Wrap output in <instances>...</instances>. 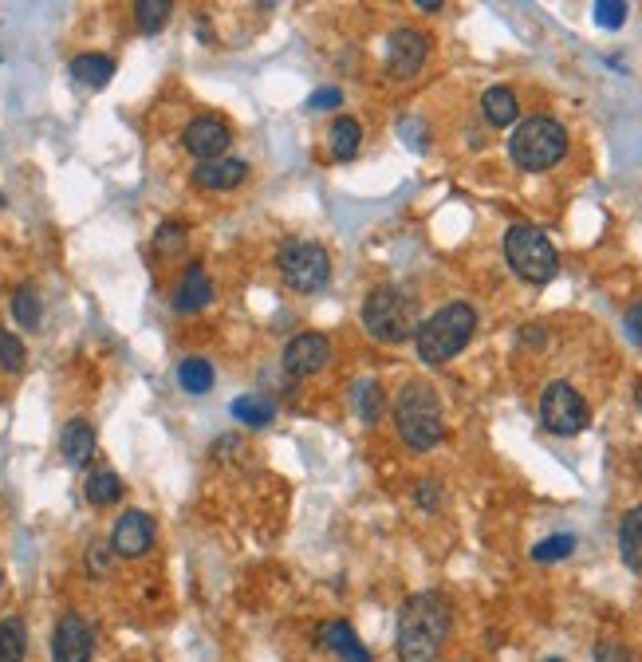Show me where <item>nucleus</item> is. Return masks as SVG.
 Here are the masks:
<instances>
[{"instance_id":"obj_1","label":"nucleus","mask_w":642,"mask_h":662,"mask_svg":"<svg viewBox=\"0 0 642 662\" xmlns=\"http://www.w3.org/2000/svg\"><path fill=\"white\" fill-rule=\"evenodd\" d=\"M450 599L438 592H418L402 603L398 611V631H394V651L402 662H434L442 643L450 639Z\"/></svg>"},{"instance_id":"obj_2","label":"nucleus","mask_w":642,"mask_h":662,"mask_svg":"<svg viewBox=\"0 0 642 662\" xmlns=\"http://www.w3.org/2000/svg\"><path fill=\"white\" fill-rule=\"evenodd\" d=\"M394 422H398V434L410 450H434L446 434L442 426V406L430 383L414 379L402 387V395L394 402Z\"/></svg>"},{"instance_id":"obj_3","label":"nucleus","mask_w":642,"mask_h":662,"mask_svg":"<svg viewBox=\"0 0 642 662\" xmlns=\"http://www.w3.org/2000/svg\"><path fill=\"white\" fill-rule=\"evenodd\" d=\"M473 331H477V312L469 308V304H446L442 312H434L426 324H418V335H414V343H418V355H422V363H450L453 355L473 339Z\"/></svg>"},{"instance_id":"obj_4","label":"nucleus","mask_w":642,"mask_h":662,"mask_svg":"<svg viewBox=\"0 0 642 662\" xmlns=\"http://www.w3.org/2000/svg\"><path fill=\"white\" fill-rule=\"evenodd\" d=\"M363 328L371 331L379 343H406V339L418 335V304L402 288L379 284L363 300Z\"/></svg>"},{"instance_id":"obj_5","label":"nucleus","mask_w":642,"mask_h":662,"mask_svg":"<svg viewBox=\"0 0 642 662\" xmlns=\"http://www.w3.org/2000/svg\"><path fill=\"white\" fill-rule=\"evenodd\" d=\"M509 154L520 170H548L568 154V131L556 119H524L509 138Z\"/></svg>"},{"instance_id":"obj_6","label":"nucleus","mask_w":642,"mask_h":662,"mask_svg":"<svg viewBox=\"0 0 642 662\" xmlns=\"http://www.w3.org/2000/svg\"><path fill=\"white\" fill-rule=\"evenodd\" d=\"M505 257H509L516 276L528 280V284H548L556 276V268H560L552 241L536 225H513L505 233Z\"/></svg>"},{"instance_id":"obj_7","label":"nucleus","mask_w":642,"mask_h":662,"mask_svg":"<svg viewBox=\"0 0 642 662\" xmlns=\"http://www.w3.org/2000/svg\"><path fill=\"white\" fill-rule=\"evenodd\" d=\"M280 276L296 292H316L331 276V257L316 241H288L280 249Z\"/></svg>"},{"instance_id":"obj_8","label":"nucleus","mask_w":642,"mask_h":662,"mask_svg":"<svg viewBox=\"0 0 642 662\" xmlns=\"http://www.w3.org/2000/svg\"><path fill=\"white\" fill-rule=\"evenodd\" d=\"M587 418H591V410H587V402H583V395H579L572 383H548L544 387V395H540V422L552 434L572 438V434H579L587 426Z\"/></svg>"},{"instance_id":"obj_9","label":"nucleus","mask_w":642,"mask_h":662,"mask_svg":"<svg viewBox=\"0 0 642 662\" xmlns=\"http://www.w3.org/2000/svg\"><path fill=\"white\" fill-rule=\"evenodd\" d=\"M91 655H95V635L83 623V615L75 611L60 615L52 635V662H91Z\"/></svg>"},{"instance_id":"obj_10","label":"nucleus","mask_w":642,"mask_h":662,"mask_svg":"<svg viewBox=\"0 0 642 662\" xmlns=\"http://www.w3.org/2000/svg\"><path fill=\"white\" fill-rule=\"evenodd\" d=\"M229 142H233V131H229V123H221V119H213V115H201V119H193L190 127L182 131V146L190 150L197 162H213V158H225Z\"/></svg>"},{"instance_id":"obj_11","label":"nucleus","mask_w":642,"mask_h":662,"mask_svg":"<svg viewBox=\"0 0 642 662\" xmlns=\"http://www.w3.org/2000/svg\"><path fill=\"white\" fill-rule=\"evenodd\" d=\"M150 544H154V521H150V513L127 509V513L115 521L111 552H115V556H127V560H138V556L150 552Z\"/></svg>"},{"instance_id":"obj_12","label":"nucleus","mask_w":642,"mask_h":662,"mask_svg":"<svg viewBox=\"0 0 642 662\" xmlns=\"http://www.w3.org/2000/svg\"><path fill=\"white\" fill-rule=\"evenodd\" d=\"M327 363H331V343L320 331H300L284 347V367L292 375H320Z\"/></svg>"},{"instance_id":"obj_13","label":"nucleus","mask_w":642,"mask_h":662,"mask_svg":"<svg viewBox=\"0 0 642 662\" xmlns=\"http://www.w3.org/2000/svg\"><path fill=\"white\" fill-rule=\"evenodd\" d=\"M426 52H430V40H426L418 28H398V32L390 36V56H386V67H390V75L410 79V75H418V71H422V64H426Z\"/></svg>"},{"instance_id":"obj_14","label":"nucleus","mask_w":642,"mask_h":662,"mask_svg":"<svg viewBox=\"0 0 642 662\" xmlns=\"http://www.w3.org/2000/svg\"><path fill=\"white\" fill-rule=\"evenodd\" d=\"M316 643H320L323 651L339 655L343 662H371V651L359 643L355 627H351V623H343V619H331V623H323L320 631H316Z\"/></svg>"},{"instance_id":"obj_15","label":"nucleus","mask_w":642,"mask_h":662,"mask_svg":"<svg viewBox=\"0 0 642 662\" xmlns=\"http://www.w3.org/2000/svg\"><path fill=\"white\" fill-rule=\"evenodd\" d=\"M245 174H249V166L241 158H213V162H197L193 182L201 190H233L245 182Z\"/></svg>"},{"instance_id":"obj_16","label":"nucleus","mask_w":642,"mask_h":662,"mask_svg":"<svg viewBox=\"0 0 642 662\" xmlns=\"http://www.w3.org/2000/svg\"><path fill=\"white\" fill-rule=\"evenodd\" d=\"M60 450H64V462L67 465H87L95 458V426L87 418H71L60 434Z\"/></svg>"},{"instance_id":"obj_17","label":"nucleus","mask_w":642,"mask_h":662,"mask_svg":"<svg viewBox=\"0 0 642 662\" xmlns=\"http://www.w3.org/2000/svg\"><path fill=\"white\" fill-rule=\"evenodd\" d=\"M209 300H213V284H209L205 268L190 265V268H186V276L178 280V288H174V308L190 316V312H201Z\"/></svg>"},{"instance_id":"obj_18","label":"nucleus","mask_w":642,"mask_h":662,"mask_svg":"<svg viewBox=\"0 0 642 662\" xmlns=\"http://www.w3.org/2000/svg\"><path fill=\"white\" fill-rule=\"evenodd\" d=\"M619 552L631 572H642V505H635L619 525Z\"/></svg>"},{"instance_id":"obj_19","label":"nucleus","mask_w":642,"mask_h":662,"mask_svg":"<svg viewBox=\"0 0 642 662\" xmlns=\"http://www.w3.org/2000/svg\"><path fill=\"white\" fill-rule=\"evenodd\" d=\"M481 111H485V119L493 127H509V123H516V115H520V103H516V95L509 87H489L481 95Z\"/></svg>"},{"instance_id":"obj_20","label":"nucleus","mask_w":642,"mask_h":662,"mask_svg":"<svg viewBox=\"0 0 642 662\" xmlns=\"http://www.w3.org/2000/svg\"><path fill=\"white\" fill-rule=\"evenodd\" d=\"M28 659V627L20 615L0 619V662H24Z\"/></svg>"},{"instance_id":"obj_21","label":"nucleus","mask_w":642,"mask_h":662,"mask_svg":"<svg viewBox=\"0 0 642 662\" xmlns=\"http://www.w3.org/2000/svg\"><path fill=\"white\" fill-rule=\"evenodd\" d=\"M111 75H115V60H107V56H75L71 60V79H79L83 87H107L111 83Z\"/></svg>"},{"instance_id":"obj_22","label":"nucleus","mask_w":642,"mask_h":662,"mask_svg":"<svg viewBox=\"0 0 642 662\" xmlns=\"http://www.w3.org/2000/svg\"><path fill=\"white\" fill-rule=\"evenodd\" d=\"M83 493H87V501H91L95 509H107V505H115V501L123 497V481H119L115 469H95V473L87 477Z\"/></svg>"},{"instance_id":"obj_23","label":"nucleus","mask_w":642,"mask_h":662,"mask_svg":"<svg viewBox=\"0 0 642 662\" xmlns=\"http://www.w3.org/2000/svg\"><path fill=\"white\" fill-rule=\"evenodd\" d=\"M359 142H363V127L355 119H335L331 131H327V146H331V158L347 162L359 154Z\"/></svg>"},{"instance_id":"obj_24","label":"nucleus","mask_w":642,"mask_h":662,"mask_svg":"<svg viewBox=\"0 0 642 662\" xmlns=\"http://www.w3.org/2000/svg\"><path fill=\"white\" fill-rule=\"evenodd\" d=\"M12 316H16V324L28 331L40 328V320H44V304H40V292L32 288V284H20L16 292H12Z\"/></svg>"},{"instance_id":"obj_25","label":"nucleus","mask_w":642,"mask_h":662,"mask_svg":"<svg viewBox=\"0 0 642 662\" xmlns=\"http://www.w3.org/2000/svg\"><path fill=\"white\" fill-rule=\"evenodd\" d=\"M178 383H182L186 395H205V391L213 387V363L201 359V355L182 359V363H178Z\"/></svg>"},{"instance_id":"obj_26","label":"nucleus","mask_w":642,"mask_h":662,"mask_svg":"<svg viewBox=\"0 0 642 662\" xmlns=\"http://www.w3.org/2000/svg\"><path fill=\"white\" fill-rule=\"evenodd\" d=\"M272 414H276V406H272L264 395H241L237 402H233V418H237L241 426H253V430L268 426Z\"/></svg>"},{"instance_id":"obj_27","label":"nucleus","mask_w":642,"mask_h":662,"mask_svg":"<svg viewBox=\"0 0 642 662\" xmlns=\"http://www.w3.org/2000/svg\"><path fill=\"white\" fill-rule=\"evenodd\" d=\"M351 402H355V414L363 422H379V414H383V387L375 379H359L351 387Z\"/></svg>"},{"instance_id":"obj_28","label":"nucleus","mask_w":642,"mask_h":662,"mask_svg":"<svg viewBox=\"0 0 642 662\" xmlns=\"http://www.w3.org/2000/svg\"><path fill=\"white\" fill-rule=\"evenodd\" d=\"M134 16H138V28H142L146 36H154V32H162V24L170 20V4H166V0H138V4H134Z\"/></svg>"},{"instance_id":"obj_29","label":"nucleus","mask_w":642,"mask_h":662,"mask_svg":"<svg viewBox=\"0 0 642 662\" xmlns=\"http://www.w3.org/2000/svg\"><path fill=\"white\" fill-rule=\"evenodd\" d=\"M572 552H576V536L560 532V536H548V540H540V544L532 548V560H536V564H552V560H568Z\"/></svg>"},{"instance_id":"obj_30","label":"nucleus","mask_w":642,"mask_h":662,"mask_svg":"<svg viewBox=\"0 0 642 662\" xmlns=\"http://www.w3.org/2000/svg\"><path fill=\"white\" fill-rule=\"evenodd\" d=\"M182 245H186V225H182V221H162L158 233H154V249H158L162 257H170V253H178Z\"/></svg>"},{"instance_id":"obj_31","label":"nucleus","mask_w":642,"mask_h":662,"mask_svg":"<svg viewBox=\"0 0 642 662\" xmlns=\"http://www.w3.org/2000/svg\"><path fill=\"white\" fill-rule=\"evenodd\" d=\"M24 359H28L24 343H20L12 331L0 328V367H4V371H24Z\"/></svg>"},{"instance_id":"obj_32","label":"nucleus","mask_w":642,"mask_h":662,"mask_svg":"<svg viewBox=\"0 0 642 662\" xmlns=\"http://www.w3.org/2000/svg\"><path fill=\"white\" fill-rule=\"evenodd\" d=\"M591 12H595V24L599 28H623L627 24V4L623 0H599Z\"/></svg>"},{"instance_id":"obj_33","label":"nucleus","mask_w":642,"mask_h":662,"mask_svg":"<svg viewBox=\"0 0 642 662\" xmlns=\"http://www.w3.org/2000/svg\"><path fill=\"white\" fill-rule=\"evenodd\" d=\"M111 560H115L111 544L95 540V544L87 548V572H91V576H107V572H111Z\"/></svg>"},{"instance_id":"obj_34","label":"nucleus","mask_w":642,"mask_h":662,"mask_svg":"<svg viewBox=\"0 0 642 662\" xmlns=\"http://www.w3.org/2000/svg\"><path fill=\"white\" fill-rule=\"evenodd\" d=\"M595 662H639L623 643H599L595 647Z\"/></svg>"},{"instance_id":"obj_35","label":"nucleus","mask_w":642,"mask_h":662,"mask_svg":"<svg viewBox=\"0 0 642 662\" xmlns=\"http://www.w3.org/2000/svg\"><path fill=\"white\" fill-rule=\"evenodd\" d=\"M343 103V91L339 87H323L316 91L312 99H308V111H331V107H339Z\"/></svg>"},{"instance_id":"obj_36","label":"nucleus","mask_w":642,"mask_h":662,"mask_svg":"<svg viewBox=\"0 0 642 662\" xmlns=\"http://www.w3.org/2000/svg\"><path fill=\"white\" fill-rule=\"evenodd\" d=\"M623 324H627V335H631L635 343H642V304H631V308H627Z\"/></svg>"},{"instance_id":"obj_37","label":"nucleus","mask_w":642,"mask_h":662,"mask_svg":"<svg viewBox=\"0 0 642 662\" xmlns=\"http://www.w3.org/2000/svg\"><path fill=\"white\" fill-rule=\"evenodd\" d=\"M438 497H442V493H438V481H422V485H418V505H422V509H438Z\"/></svg>"},{"instance_id":"obj_38","label":"nucleus","mask_w":642,"mask_h":662,"mask_svg":"<svg viewBox=\"0 0 642 662\" xmlns=\"http://www.w3.org/2000/svg\"><path fill=\"white\" fill-rule=\"evenodd\" d=\"M418 8H422V12H438V8H442V0H418Z\"/></svg>"},{"instance_id":"obj_39","label":"nucleus","mask_w":642,"mask_h":662,"mask_svg":"<svg viewBox=\"0 0 642 662\" xmlns=\"http://www.w3.org/2000/svg\"><path fill=\"white\" fill-rule=\"evenodd\" d=\"M639 402H642V383H639Z\"/></svg>"},{"instance_id":"obj_40","label":"nucleus","mask_w":642,"mask_h":662,"mask_svg":"<svg viewBox=\"0 0 642 662\" xmlns=\"http://www.w3.org/2000/svg\"><path fill=\"white\" fill-rule=\"evenodd\" d=\"M548 662H564V659H548Z\"/></svg>"},{"instance_id":"obj_41","label":"nucleus","mask_w":642,"mask_h":662,"mask_svg":"<svg viewBox=\"0 0 642 662\" xmlns=\"http://www.w3.org/2000/svg\"><path fill=\"white\" fill-rule=\"evenodd\" d=\"M0 205H4V194H0Z\"/></svg>"}]
</instances>
